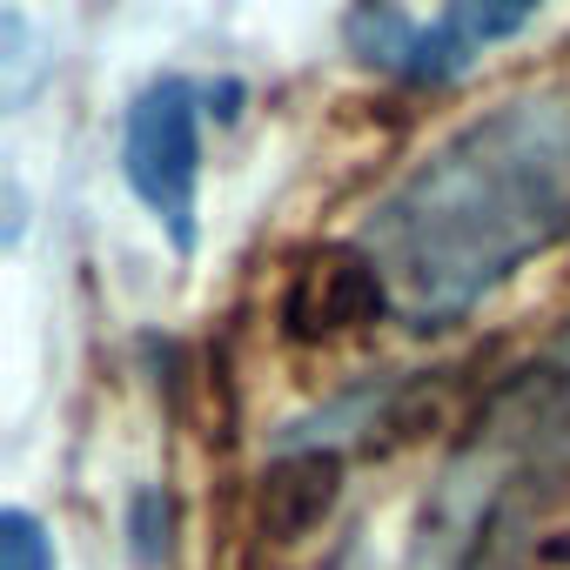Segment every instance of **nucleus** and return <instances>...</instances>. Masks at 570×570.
<instances>
[{
	"mask_svg": "<svg viewBox=\"0 0 570 570\" xmlns=\"http://www.w3.org/2000/svg\"><path fill=\"white\" fill-rule=\"evenodd\" d=\"M202 88L188 75H161L128 101L121 121V181L135 188V202L155 215V228L168 235L175 255H195L202 222Z\"/></svg>",
	"mask_w": 570,
	"mask_h": 570,
	"instance_id": "obj_3",
	"label": "nucleus"
},
{
	"mask_svg": "<svg viewBox=\"0 0 570 570\" xmlns=\"http://www.w3.org/2000/svg\"><path fill=\"white\" fill-rule=\"evenodd\" d=\"M543 8L550 0H450L436 21H410L390 0H363L350 14V48H356V61H370L410 88H450L483 61V48L517 41Z\"/></svg>",
	"mask_w": 570,
	"mask_h": 570,
	"instance_id": "obj_2",
	"label": "nucleus"
},
{
	"mask_svg": "<svg viewBox=\"0 0 570 570\" xmlns=\"http://www.w3.org/2000/svg\"><path fill=\"white\" fill-rule=\"evenodd\" d=\"M570 235V88L517 95L436 141L356 248L416 330H450Z\"/></svg>",
	"mask_w": 570,
	"mask_h": 570,
	"instance_id": "obj_1",
	"label": "nucleus"
},
{
	"mask_svg": "<svg viewBox=\"0 0 570 570\" xmlns=\"http://www.w3.org/2000/svg\"><path fill=\"white\" fill-rule=\"evenodd\" d=\"M0 570H55V537L21 503L0 510Z\"/></svg>",
	"mask_w": 570,
	"mask_h": 570,
	"instance_id": "obj_4",
	"label": "nucleus"
},
{
	"mask_svg": "<svg viewBox=\"0 0 570 570\" xmlns=\"http://www.w3.org/2000/svg\"><path fill=\"white\" fill-rule=\"evenodd\" d=\"M128 550H135L141 570H155V563L168 557V497H161L155 483L128 497Z\"/></svg>",
	"mask_w": 570,
	"mask_h": 570,
	"instance_id": "obj_5",
	"label": "nucleus"
}]
</instances>
